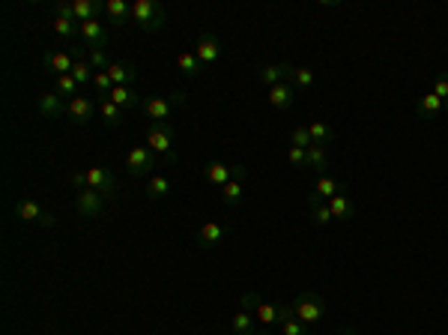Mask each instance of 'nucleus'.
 Here are the masks:
<instances>
[{
    "label": "nucleus",
    "instance_id": "obj_1",
    "mask_svg": "<svg viewBox=\"0 0 448 335\" xmlns=\"http://www.w3.org/2000/svg\"><path fill=\"white\" fill-rule=\"evenodd\" d=\"M147 147L165 162H177V132L170 123H149L147 126Z\"/></svg>",
    "mask_w": 448,
    "mask_h": 335
},
{
    "label": "nucleus",
    "instance_id": "obj_2",
    "mask_svg": "<svg viewBox=\"0 0 448 335\" xmlns=\"http://www.w3.org/2000/svg\"><path fill=\"white\" fill-rule=\"evenodd\" d=\"M132 21L141 30H147V34H158L167 21V13H165L162 3H156V0H135L132 3Z\"/></svg>",
    "mask_w": 448,
    "mask_h": 335
},
{
    "label": "nucleus",
    "instance_id": "obj_3",
    "mask_svg": "<svg viewBox=\"0 0 448 335\" xmlns=\"http://www.w3.org/2000/svg\"><path fill=\"white\" fill-rule=\"evenodd\" d=\"M183 102H186L183 90H170L167 96L147 99V102H144V114H147L149 123H167L170 114H174V108H177V105H183Z\"/></svg>",
    "mask_w": 448,
    "mask_h": 335
},
{
    "label": "nucleus",
    "instance_id": "obj_4",
    "mask_svg": "<svg viewBox=\"0 0 448 335\" xmlns=\"http://www.w3.org/2000/svg\"><path fill=\"white\" fill-rule=\"evenodd\" d=\"M293 314L305 323V327L308 323H320L323 320V314H326V299L317 297V293H311V290L299 293V297L293 299Z\"/></svg>",
    "mask_w": 448,
    "mask_h": 335
},
{
    "label": "nucleus",
    "instance_id": "obj_5",
    "mask_svg": "<svg viewBox=\"0 0 448 335\" xmlns=\"http://www.w3.org/2000/svg\"><path fill=\"white\" fill-rule=\"evenodd\" d=\"M156 168H158V156L149 147H132L126 153V171H129V177H153Z\"/></svg>",
    "mask_w": 448,
    "mask_h": 335
},
{
    "label": "nucleus",
    "instance_id": "obj_6",
    "mask_svg": "<svg viewBox=\"0 0 448 335\" xmlns=\"http://www.w3.org/2000/svg\"><path fill=\"white\" fill-rule=\"evenodd\" d=\"M242 308H248L254 314V320L263 323V327H272V323H278V306H272V302L260 299L257 293H245L242 297Z\"/></svg>",
    "mask_w": 448,
    "mask_h": 335
},
{
    "label": "nucleus",
    "instance_id": "obj_7",
    "mask_svg": "<svg viewBox=\"0 0 448 335\" xmlns=\"http://www.w3.org/2000/svg\"><path fill=\"white\" fill-rule=\"evenodd\" d=\"M105 204H108V198H105L102 192H96V188H84V192H78V198H75V209H78L81 218L102 216Z\"/></svg>",
    "mask_w": 448,
    "mask_h": 335
},
{
    "label": "nucleus",
    "instance_id": "obj_8",
    "mask_svg": "<svg viewBox=\"0 0 448 335\" xmlns=\"http://www.w3.org/2000/svg\"><path fill=\"white\" fill-rule=\"evenodd\" d=\"M87 188H96V192H102L105 198H114L117 192V177L108 171V168H102V165H96V168H87Z\"/></svg>",
    "mask_w": 448,
    "mask_h": 335
},
{
    "label": "nucleus",
    "instance_id": "obj_9",
    "mask_svg": "<svg viewBox=\"0 0 448 335\" xmlns=\"http://www.w3.org/2000/svg\"><path fill=\"white\" fill-rule=\"evenodd\" d=\"M81 39H84V45L93 51V48H105V45H108L111 34H108V27H105L99 18H93V21H81Z\"/></svg>",
    "mask_w": 448,
    "mask_h": 335
},
{
    "label": "nucleus",
    "instance_id": "obj_10",
    "mask_svg": "<svg viewBox=\"0 0 448 335\" xmlns=\"http://www.w3.org/2000/svg\"><path fill=\"white\" fill-rule=\"evenodd\" d=\"M36 111L42 114V117L57 120V117H63V114L69 111V102H63V96H60L57 90H48V93H39V99H36Z\"/></svg>",
    "mask_w": 448,
    "mask_h": 335
},
{
    "label": "nucleus",
    "instance_id": "obj_11",
    "mask_svg": "<svg viewBox=\"0 0 448 335\" xmlns=\"http://www.w3.org/2000/svg\"><path fill=\"white\" fill-rule=\"evenodd\" d=\"M195 54H197V60L204 63V66H212V63H218V57H221V42H218V36L216 34H200L197 36V45H195Z\"/></svg>",
    "mask_w": 448,
    "mask_h": 335
},
{
    "label": "nucleus",
    "instance_id": "obj_12",
    "mask_svg": "<svg viewBox=\"0 0 448 335\" xmlns=\"http://www.w3.org/2000/svg\"><path fill=\"white\" fill-rule=\"evenodd\" d=\"M293 69L290 63H269V66H260L257 69V81L266 84V87H275V84H284L287 78H293Z\"/></svg>",
    "mask_w": 448,
    "mask_h": 335
},
{
    "label": "nucleus",
    "instance_id": "obj_13",
    "mask_svg": "<svg viewBox=\"0 0 448 335\" xmlns=\"http://www.w3.org/2000/svg\"><path fill=\"white\" fill-rule=\"evenodd\" d=\"M248 177V171H245V165H237V177H233L230 183L221 186V204L224 207H239L242 204V180Z\"/></svg>",
    "mask_w": 448,
    "mask_h": 335
},
{
    "label": "nucleus",
    "instance_id": "obj_14",
    "mask_svg": "<svg viewBox=\"0 0 448 335\" xmlns=\"http://www.w3.org/2000/svg\"><path fill=\"white\" fill-rule=\"evenodd\" d=\"M99 111V102H93V99H87V96H75V99H69V120L72 123H78V126H84V123H90L93 120V114Z\"/></svg>",
    "mask_w": 448,
    "mask_h": 335
},
{
    "label": "nucleus",
    "instance_id": "obj_15",
    "mask_svg": "<svg viewBox=\"0 0 448 335\" xmlns=\"http://www.w3.org/2000/svg\"><path fill=\"white\" fill-rule=\"evenodd\" d=\"M108 75L114 81V87H135V81H137V66L129 60H114L111 66H108Z\"/></svg>",
    "mask_w": 448,
    "mask_h": 335
},
{
    "label": "nucleus",
    "instance_id": "obj_16",
    "mask_svg": "<svg viewBox=\"0 0 448 335\" xmlns=\"http://www.w3.org/2000/svg\"><path fill=\"white\" fill-rule=\"evenodd\" d=\"M15 216L21 218V222H42V225H54V218H51L45 209H42L36 201H30V198H24V201L15 204Z\"/></svg>",
    "mask_w": 448,
    "mask_h": 335
},
{
    "label": "nucleus",
    "instance_id": "obj_17",
    "mask_svg": "<svg viewBox=\"0 0 448 335\" xmlns=\"http://www.w3.org/2000/svg\"><path fill=\"white\" fill-rule=\"evenodd\" d=\"M227 237V225H221V222H207V225H200L197 230V246L200 248H216L221 239Z\"/></svg>",
    "mask_w": 448,
    "mask_h": 335
},
{
    "label": "nucleus",
    "instance_id": "obj_18",
    "mask_svg": "<svg viewBox=\"0 0 448 335\" xmlns=\"http://www.w3.org/2000/svg\"><path fill=\"white\" fill-rule=\"evenodd\" d=\"M341 192H350L347 188V183H341V180H335V177H320V180L314 183V198H320V201H332L335 195H341Z\"/></svg>",
    "mask_w": 448,
    "mask_h": 335
},
{
    "label": "nucleus",
    "instance_id": "obj_19",
    "mask_svg": "<svg viewBox=\"0 0 448 335\" xmlns=\"http://www.w3.org/2000/svg\"><path fill=\"white\" fill-rule=\"evenodd\" d=\"M278 323L281 335H308V327L293 314V306H278Z\"/></svg>",
    "mask_w": 448,
    "mask_h": 335
},
{
    "label": "nucleus",
    "instance_id": "obj_20",
    "mask_svg": "<svg viewBox=\"0 0 448 335\" xmlns=\"http://www.w3.org/2000/svg\"><path fill=\"white\" fill-rule=\"evenodd\" d=\"M204 177H207V180L212 183V186H224V183H230L233 180V177H237V165H224V162H209L207 168H204Z\"/></svg>",
    "mask_w": 448,
    "mask_h": 335
},
{
    "label": "nucleus",
    "instance_id": "obj_21",
    "mask_svg": "<svg viewBox=\"0 0 448 335\" xmlns=\"http://www.w3.org/2000/svg\"><path fill=\"white\" fill-rule=\"evenodd\" d=\"M296 102V90L290 87V84H275V87H269V105L275 111H287L290 105Z\"/></svg>",
    "mask_w": 448,
    "mask_h": 335
},
{
    "label": "nucleus",
    "instance_id": "obj_22",
    "mask_svg": "<svg viewBox=\"0 0 448 335\" xmlns=\"http://www.w3.org/2000/svg\"><path fill=\"white\" fill-rule=\"evenodd\" d=\"M326 204H329V213H332V218H338V222H347V218H353V213H356V204H353V198H350L347 192L335 195L332 201H326Z\"/></svg>",
    "mask_w": 448,
    "mask_h": 335
},
{
    "label": "nucleus",
    "instance_id": "obj_23",
    "mask_svg": "<svg viewBox=\"0 0 448 335\" xmlns=\"http://www.w3.org/2000/svg\"><path fill=\"white\" fill-rule=\"evenodd\" d=\"M75 57L72 51H54V54H48V69L51 72H57V78L60 75H69V72L75 69Z\"/></svg>",
    "mask_w": 448,
    "mask_h": 335
},
{
    "label": "nucleus",
    "instance_id": "obj_24",
    "mask_svg": "<svg viewBox=\"0 0 448 335\" xmlns=\"http://www.w3.org/2000/svg\"><path fill=\"white\" fill-rule=\"evenodd\" d=\"M442 108H445V102L436 96L433 90L419 96V102H415V114H419V117H433V114H442Z\"/></svg>",
    "mask_w": 448,
    "mask_h": 335
},
{
    "label": "nucleus",
    "instance_id": "obj_25",
    "mask_svg": "<svg viewBox=\"0 0 448 335\" xmlns=\"http://www.w3.org/2000/svg\"><path fill=\"white\" fill-rule=\"evenodd\" d=\"M230 329H233V335H251V332H257V320H254V314L248 308H242L233 314Z\"/></svg>",
    "mask_w": 448,
    "mask_h": 335
},
{
    "label": "nucleus",
    "instance_id": "obj_26",
    "mask_svg": "<svg viewBox=\"0 0 448 335\" xmlns=\"http://www.w3.org/2000/svg\"><path fill=\"white\" fill-rule=\"evenodd\" d=\"M99 117H102V123L108 126V129H117V126L123 123V108L120 105H114L111 99H99Z\"/></svg>",
    "mask_w": 448,
    "mask_h": 335
},
{
    "label": "nucleus",
    "instance_id": "obj_27",
    "mask_svg": "<svg viewBox=\"0 0 448 335\" xmlns=\"http://www.w3.org/2000/svg\"><path fill=\"white\" fill-rule=\"evenodd\" d=\"M72 9H75V21H93L96 15L105 9V3H96V0H72Z\"/></svg>",
    "mask_w": 448,
    "mask_h": 335
},
{
    "label": "nucleus",
    "instance_id": "obj_28",
    "mask_svg": "<svg viewBox=\"0 0 448 335\" xmlns=\"http://www.w3.org/2000/svg\"><path fill=\"white\" fill-rule=\"evenodd\" d=\"M108 99H111L114 105H120L123 111L137 108V90H135V87H126V84H123V87H114Z\"/></svg>",
    "mask_w": 448,
    "mask_h": 335
},
{
    "label": "nucleus",
    "instance_id": "obj_29",
    "mask_svg": "<svg viewBox=\"0 0 448 335\" xmlns=\"http://www.w3.org/2000/svg\"><path fill=\"white\" fill-rule=\"evenodd\" d=\"M305 168H311V171H326V168H329V153H326L323 144H311V147H308Z\"/></svg>",
    "mask_w": 448,
    "mask_h": 335
},
{
    "label": "nucleus",
    "instance_id": "obj_30",
    "mask_svg": "<svg viewBox=\"0 0 448 335\" xmlns=\"http://www.w3.org/2000/svg\"><path fill=\"white\" fill-rule=\"evenodd\" d=\"M308 207H311V222H314L317 228H323V225H329V222H332V213H329V204H323V201H320V198L308 195Z\"/></svg>",
    "mask_w": 448,
    "mask_h": 335
},
{
    "label": "nucleus",
    "instance_id": "obj_31",
    "mask_svg": "<svg viewBox=\"0 0 448 335\" xmlns=\"http://www.w3.org/2000/svg\"><path fill=\"white\" fill-rule=\"evenodd\" d=\"M165 195H170V180L162 174H153L147 183V198L149 201H158V198H165Z\"/></svg>",
    "mask_w": 448,
    "mask_h": 335
},
{
    "label": "nucleus",
    "instance_id": "obj_32",
    "mask_svg": "<svg viewBox=\"0 0 448 335\" xmlns=\"http://www.w3.org/2000/svg\"><path fill=\"white\" fill-rule=\"evenodd\" d=\"M105 13L111 15L114 24H126V18H132V6L126 0H108L105 3Z\"/></svg>",
    "mask_w": 448,
    "mask_h": 335
},
{
    "label": "nucleus",
    "instance_id": "obj_33",
    "mask_svg": "<svg viewBox=\"0 0 448 335\" xmlns=\"http://www.w3.org/2000/svg\"><path fill=\"white\" fill-rule=\"evenodd\" d=\"M177 66L183 69L188 78H197V75H200V69H204V63L197 60V54H195V51H183V54L177 57Z\"/></svg>",
    "mask_w": 448,
    "mask_h": 335
},
{
    "label": "nucleus",
    "instance_id": "obj_34",
    "mask_svg": "<svg viewBox=\"0 0 448 335\" xmlns=\"http://www.w3.org/2000/svg\"><path fill=\"white\" fill-rule=\"evenodd\" d=\"M308 135H311V141H314V144H323V147L335 138V132L329 129V126H326L323 120H311V123H308Z\"/></svg>",
    "mask_w": 448,
    "mask_h": 335
},
{
    "label": "nucleus",
    "instance_id": "obj_35",
    "mask_svg": "<svg viewBox=\"0 0 448 335\" xmlns=\"http://www.w3.org/2000/svg\"><path fill=\"white\" fill-rule=\"evenodd\" d=\"M51 27H54L57 36H66V39L81 36V24H78V21H72V18H54V21H51Z\"/></svg>",
    "mask_w": 448,
    "mask_h": 335
},
{
    "label": "nucleus",
    "instance_id": "obj_36",
    "mask_svg": "<svg viewBox=\"0 0 448 335\" xmlns=\"http://www.w3.org/2000/svg\"><path fill=\"white\" fill-rule=\"evenodd\" d=\"M93 90H96V96H99V99H108V96H111L114 81H111L108 72H96V75H93Z\"/></svg>",
    "mask_w": 448,
    "mask_h": 335
},
{
    "label": "nucleus",
    "instance_id": "obj_37",
    "mask_svg": "<svg viewBox=\"0 0 448 335\" xmlns=\"http://www.w3.org/2000/svg\"><path fill=\"white\" fill-rule=\"evenodd\" d=\"M87 63H90V69H93V72H108L111 57H108V51H105V48H93V51H90V57H87Z\"/></svg>",
    "mask_w": 448,
    "mask_h": 335
},
{
    "label": "nucleus",
    "instance_id": "obj_38",
    "mask_svg": "<svg viewBox=\"0 0 448 335\" xmlns=\"http://www.w3.org/2000/svg\"><path fill=\"white\" fill-rule=\"evenodd\" d=\"M78 90H81V84L72 78V72H69V75H60V78H57V93H60V96L75 99V96H78Z\"/></svg>",
    "mask_w": 448,
    "mask_h": 335
},
{
    "label": "nucleus",
    "instance_id": "obj_39",
    "mask_svg": "<svg viewBox=\"0 0 448 335\" xmlns=\"http://www.w3.org/2000/svg\"><path fill=\"white\" fill-rule=\"evenodd\" d=\"M293 81H296V87L311 90V87H314V69H308V66H296V69H293Z\"/></svg>",
    "mask_w": 448,
    "mask_h": 335
},
{
    "label": "nucleus",
    "instance_id": "obj_40",
    "mask_svg": "<svg viewBox=\"0 0 448 335\" xmlns=\"http://www.w3.org/2000/svg\"><path fill=\"white\" fill-rule=\"evenodd\" d=\"M93 75H96V72L90 69L87 60H75V69H72V78H75V81H78V84H90Z\"/></svg>",
    "mask_w": 448,
    "mask_h": 335
},
{
    "label": "nucleus",
    "instance_id": "obj_41",
    "mask_svg": "<svg viewBox=\"0 0 448 335\" xmlns=\"http://www.w3.org/2000/svg\"><path fill=\"white\" fill-rule=\"evenodd\" d=\"M314 141L311 135H308V126H296V129L290 132V147H302V150H308Z\"/></svg>",
    "mask_w": 448,
    "mask_h": 335
},
{
    "label": "nucleus",
    "instance_id": "obj_42",
    "mask_svg": "<svg viewBox=\"0 0 448 335\" xmlns=\"http://www.w3.org/2000/svg\"><path fill=\"white\" fill-rule=\"evenodd\" d=\"M287 162H290L293 168H305L308 150H302V147H287Z\"/></svg>",
    "mask_w": 448,
    "mask_h": 335
},
{
    "label": "nucleus",
    "instance_id": "obj_43",
    "mask_svg": "<svg viewBox=\"0 0 448 335\" xmlns=\"http://www.w3.org/2000/svg\"><path fill=\"white\" fill-rule=\"evenodd\" d=\"M433 93L440 96L442 102H448V75H436L433 78Z\"/></svg>",
    "mask_w": 448,
    "mask_h": 335
},
{
    "label": "nucleus",
    "instance_id": "obj_44",
    "mask_svg": "<svg viewBox=\"0 0 448 335\" xmlns=\"http://www.w3.org/2000/svg\"><path fill=\"white\" fill-rule=\"evenodd\" d=\"M54 18H72V21H75L72 3H54Z\"/></svg>",
    "mask_w": 448,
    "mask_h": 335
},
{
    "label": "nucleus",
    "instance_id": "obj_45",
    "mask_svg": "<svg viewBox=\"0 0 448 335\" xmlns=\"http://www.w3.org/2000/svg\"><path fill=\"white\" fill-rule=\"evenodd\" d=\"M335 335H359V332H356V329H350V327H341Z\"/></svg>",
    "mask_w": 448,
    "mask_h": 335
},
{
    "label": "nucleus",
    "instance_id": "obj_46",
    "mask_svg": "<svg viewBox=\"0 0 448 335\" xmlns=\"http://www.w3.org/2000/svg\"><path fill=\"white\" fill-rule=\"evenodd\" d=\"M251 335H272V332H251Z\"/></svg>",
    "mask_w": 448,
    "mask_h": 335
},
{
    "label": "nucleus",
    "instance_id": "obj_47",
    "mask_svg": "<svg viewBox=\"0 0 448 335\" xmlns=\"http://www.w3.org/2000/svg\"><path fill=\"white\" fill-rule=\"evenodd\" d=\"M308 335H323V332H317V329H314V332H308Z\"/></svg>",
    "mask_w": 448,
    "mask_h": 335
}]
</instances>
